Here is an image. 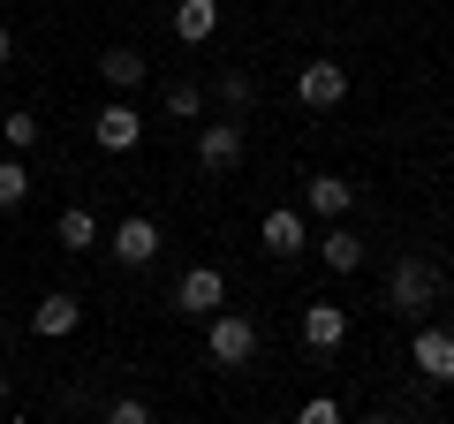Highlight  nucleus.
<instances>
[{
  "label": "nucleus",
  "instance_id": "11",
  "mask_svg": "<svg viewBox=\"0 0 454 424\" xmlns=\"http://www.w3.org/2000/svg\"><path fill=\"white\" fill-rule=\"evenodd\" d=\"M303 342L318 349V357H333V349L348 342V310L340 303H303Z\"/></svg>",
  "mask_w": 454,
  "mask_h": 424
},
{
  "label": "nucleus",
  "instance_id": "14",
  "mask_svg": "<svg viewBox=\"0 0 454 424\" xmlns=\"http://www.w3.org/2000/svg\"><path fill=\"white\" fill-rule=\"evenodd\" d=\"M76 318H83V303L68 288H53V295H38V310H31V326L46 334V342H61V334H76Z\"/></svg>",
  "mask_w": 454,
  "mask_h": 424
},
{
  "label": "nucleus",
  "instance_id": "5",
  "mask_svg": "<svg viewBox=\"0 0 454 424\" xmlns=\"http://www.w3.org/2000/svg\"><path fill=\"white\" fill-rule=\"evenodd\" d=\"M220 303H227V273L220 265H190V273L175 280V310H190V318H212Z\"/></svg>",
  "mask_w": 454,
  "mask_h": 424
},
{
  "label": "nucleus",
  "instance_id": "3",
  "mask_svg": "<svg viewBox=\"0 0 454 424\" xmlns=\"http://www.w3.org/2000/svg\"><path fill=\"white\" fill-rule=\"evenodd\" d=\"M197 167H205V175H235V167H243V114L197 130Z\"/></svg>",
  "mask_w": 454,
  "mask_h": 424
},
{
  "label": "nucleus",
  "instance_id": "12",
  "mask_svg": "<svg viewBox=\"0 0 454 424\" xmlns=\"http://www.w3.org/2000/svg\"><path fill=\"white\" fill-rule=\"evenodd\" d=\"M167 8H175L167 23H175V38H182V46H205V38L220 31V0H167Z\"/></svg>",
  "mask_w": 454,
  "mask_h": 424
},
{
  "label": "nucleus",
  "instance_id": "18",
  "mask_svg": "<svg viewBox=\"0 0 454 424\" xmlns=\"http://www.w3.org/2000/svg\"><path fill=\"white\" fill-rule=\"evenodd\" d=\"M250 98H258V83H250V68H227V76H220V106H227V114H243Z\"/></svg>",
  "mask_w": 454,
  "mask_h": 424
},
{
  "label": "nucleus",
  "instance_id": "16",
  "mask_svg": "<svg viewBox=\"0 0 454 424\" xmlns=\"http://www.w3.org/2000/svg\"><path fill=\"white\" fill-rule=\"evenodd\" d=\"M23 197H31V167H23V152H8L0 160V212H16Z\"/></svg>",
  "mask_w": 454,
  "mask_h": 424
},
{
  "label": "nucleus",
  "instance_id": "13",
  "mask_svg": "<svg viewBox=\"0 0 454 424\" xmlns=\"http://www.w3.org/2000/svg\"><path fill=\"white\" fill-rule=\"evenodd\" d=\"M303 205L318 212V220H348V205H356V182H340V175H310V182H303Z\"/></svg>",
  "mask_w": 454,
  "mask_h": 424
},
{
  "label": "nucleus",
  "instance_id": "10",
  "mask_svg": "<svg viewBox=\"0 0 454 424\" xmlns=\"http://www.w3.org/2000/svg\"><path fill=\"white\" fill-rule=\"evenodd\" d=\"M98 76H106V91H114V98H129L137 83L152 76V61H145L137 46H106V53H98Z\"/></svg>",
  "mask_w": 454,
  "mask_h": 424
},
{
  "label": "nucleus",
  "instance_id": "24",
  "mask_svg": "<svg viewBox=\"0 0 454 424\" xmlns=\"http://www.w3.org/2000/svg\"><path fill=\"white\" fill-rule=\"evenodd\" d=\"M0 402H8V372H0Z\"/></svg>",
  "mask_w": 454,
  "mask_h": 424
},
{
  "label": "nucleus",
  "instance_id": "21",
  "mask_svg": "<svg viewBox=\"0 0 454 424\" xmlns=\"http://www.w3.org/2000/svg\"><path fill=\"white\" fill-rule=\"evenodd\" d=\"M106 417L114 424H152V402L145 394H121V402H106Z\"/></svg>",
  "mask_w": 454,
  "mask_h": 424
},
{
  "label": "nucleus",
  "instance_id": "4",
  "mask_svg": "<svg viewBox=\"0 0 454 424\" xmlns=\"http://www.w3.org/2000/svg\"><path fill=\"white\" fill-rule=\"evenodd\" d=\"M295 98H303L310 114L340 106V98H348V68H340V61H303V68H295Z\"/></svg>",
  "mask_w": 454,
  "mask_h": 424
},
{
  "label": "nucleus",
  "instance_id": "15",
  "mask_svg": "<svg viewBox=\"0 0 454 424\" xmlns=\"http://www.w3.org/2000/svg\"><path fill=\"white\" fill-rule=\"evenodd\" d=\"M318 265H325V273H356V265H364V235L356 228H325L318 235Z\"/></svg>",
  "mask_w": 454,
  "mask_h": 424
},
{
  "label": "nucleus",
  "instance_id": "17",
  "mask_svg": "<svg viewBox=\"0 0 454 424\" xmlns=\"http://www.w3.org/2000/svg\"><path fill=\"white\" fill-rule=\"evenodd\" d=\"M53 235H61L68 250H91V243H98V220H91L83 205H68V212H61V228H53Z\"/></svg>",
  "mask_w": 454,
  "mask_h": 424
},
{
  "label": "nucleus",
  "instance_id": "6",
  "mask_svg": "<svg viewBox=\"0 0 454 424\" xmlns=\"http://www.w3.org/2000/svg\"><path fill=\"white\" fill-rule=\"evenodd\" d=\"M409 357H417V372L432 379V387H454V334H447V326H424V318H417Z\"/></svg>",
  "mask_w": 454,
  "mask_h": 424
},
{
  "label": "nucleus",
  "instance_id": "8",
  "mask_svg": "<svg viewBox=\"0 0 454 424\" xmlns=\"http://www.w3.org/2000/svg\"><path fill=\"white\" fill-rule=\"evenodd\" d=\"M258 243H265V258H303V250H310V220H303V212H265Z\"/></svg>",
  "mask_w": 454,
  "mask_h": 424
},
{
  "label": "nucleus",
  "instance_id": "19",
  "mask_svg": "<svg viewBox=\"0 0 454 424\" xmlns=\"http://www.w3.org/2000/svg\"><path fill=\"white\" fill-rule=\"evenodd\" d=\"M167 114H175V122H197V114H205V91H197V83H167Z\"/></svg>",
  "mask_w": 454,
  "mask_h": 424
},
{
  "label": "nucleus",
  "instance_id": "9",
  "mask_svg": "<svg viewBox=\"0 0 454 424\" xmlns=\"http://www.w3.org/2000/svg\"><path fill=\"white\" fill-rule=\"evenodd\" d=\"M106 243H114V258H121V265H152V258H160V220L129 212V220H121V228H114Z\"/></svg>",
  "mask_w": 454,
  "mask_h": 424
},
{
  "label": "nucleus",
  "instance_id": "1",
  "mask_svg": "<svg viewBox=\"0 0 454 424\" xmlns=\"http://www.w3.org/2000/svg\"><path fill=\"white\" fill-rule=\"evenodd\" d=\"M432 303H439V265L432 258H394V273H387V310H402V318H432Z\"/></svg>",
  "mask_w": 454,
  "mask_h": 424
},
{
  "label": "nucleus",
  "instance_id": "22",
  "mask_svg": "<svg viewBox=\"0 0 454 424\" xmlns=\"http://www.w3.org/2000/svg\"><path fill=\"white\" fill-rule=\"evenodd\" d=\"M303 424H340V402H333V394H310V402H303Z\"/></svg>",
  "mask_w": 454,
  "mask_h": 424
},
{
  "label": "nucleus",
  "instance_id": "2",
  "mask_svg": "<svg viewBox=\"0 0 454 424\" xmlns=\"http://www.w3.org/2000/svg\"><path fill=\"white\" fill-rule=\"evenodd\" d=\"M205 349H212V364H220V372L250 364V357H258V318H243V310H212V334H205Z\"/></svg>",
  "mask_w": 454,
  "mask_h": 424
},
{
  "label": "nucleus",
  "instance_id": "7",
  "mask_svg": "<svg viewBox=\"0 0 454 424\" xmlns=\"http://www.w3.org/2000/svg\"><path fill=\"white\" fill-rule=\"evenodd\" d=\"M91 137H98V152H137L145 145V114H137L129 98H114V106H98Z\"/></svg>",
  "mask_w": 454,
  "mask_h": 424
},
{
  "label": "nucleus",
  "instance_id": "20",
  "mask_svg": "<svg viewBox=\"0 0 454 424\" xmlns=\"http://www.w3.org/2000/svg\"><path fill=\"white\" fill-rule=\"evenodd\" d=\"M0 137H8V152H31L38 145V114H23V106H16V114L0 122Z\"/></svg>",
  "mask_w": 454,
  "mask_h": 424
},
{
  "label": "nucleus",
  "instance_id": "23",
  "mask_svg": "<svg viewBox=\"0 0 454 424\" xmlns=\"http://www.w3.org/2000/svg\"><path fill=\"white\" fill-rule=\"evenodd\" d=\"M8 53H16V38H8V23H0V61H8Z\"/></svg>",
  "mask_w": 454,
  "mask_h": 424
}]
</instances>
